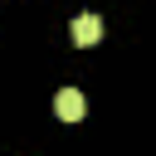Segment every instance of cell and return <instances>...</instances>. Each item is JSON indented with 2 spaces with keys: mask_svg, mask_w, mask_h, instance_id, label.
Returning <instances> with one entry per match:
<instances>
[{
  "mask_svg": "<svg viewBox=\"0 0 156 156\" xmlns=\"http://www.w3.org/2000/svg\"><path fill=\"white\" fill-rule=\"evenodd\" d=\"M68 34H73L78 49H93V44L102 39V20H98V15H78V20L68 24Z\"/></svg>",
  "mask_w": 156,
  "mask_h": 156,
  "instance_id": "6da1fadb",
  "label": "cell"
},
{
  "mask_svg": "<svg viewBox=\"0 0 156 156\" xmlns=\"http://www.w3.org/2000/svg\"><path fill=\"white\" fill-rule=\"evenodd\" d=\"M54 112H58L63 122H83V112H88V102H83V93H78V88H63V93L54 98Z\"/></svg>",
  "mask_w": 156,
  "mask_h": 156,
  "instance_id": "7a4b0ae2",
  "label": "cell"
}]
</instances>
